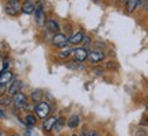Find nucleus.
<instances>
[{"mask_svg": "<svg viewBox=\"0 0 148 136\" xmlns=\"http://www.w3.org/2000/svg\"><path fill=\"white\" fill-rule=\"evenodd\" d=\"M34 110H36V114H37V117H38V118L46 120V118L49 117L52 108H50V104H49V102L42 101V102H40V104H37V106L34 108Z\"/></svg>", "mask_w": 148, "mask_h": 136, "instance_id": "f257e3e1", "label": "nucleus"}, {"mask_svg": "<svg viewBox=\"0 0 148 136\" xmlns=\"http://www.w3.org/2000/svg\"><path fill=\"white\" fill-rule=\"evenodd\" d=\"M52 44H53V46H56V48L63 49V48H67V45L69 44V38H68L67 36L61 34V33H56L54 37L52 38Z\"/></svg>", "mask_w": 148, "mask_h": 136, "instance_id": "f03ea898", "label": "nucleus"}, {"mask_svg": "<svg viewBox=\"0 0 148 136\" xmlns=\"http://www.w3.org/2000/svg\"><path fill=\"white\" fill-rule=\"evenodd\" d=\"M4 8L8 15H16L19 11H22V5L19 3V0H8V3L5 4Z\"/></svg>", "mask_w": 148, "mask_h": 136, "instance_id": "7ed1b4c3", "label": "nucleus"}, {"mask_svg": "<svg viewBox=\"0 0 148 136\" xmlns=\"http://www.w3.org/2000/svg\"><path fill=\"white\" fill-rule=\"evenodd\" d=\"M14 106L16 109L27 108V97L23 93H18L16 95H14Z\"/></svg>", "mask_w": 148, "mask_h": 136, "instance_id": "20e7f679", "label": "nucleus"}, {"mask_svg": "<svg viewBox=\"0 0 148 136\" xmlns=\"http://www.w3.org/2000/svg\"><path fill=\"white\" fill-rule=\"evenodd\" d=\"M105 59V53H103L102 50H98V49H94L88 52V60H90V63L92 64H98L101 61H103Z\"/></svg>", "mask_w": 148, "mask_h": 136, "instance_id": "39448f33", "label": "nucleus"}, {"mask_svg": "<svg viewBox=\"0 0 148 136\" xmlns=\"http://www.w3.org/2000/svg\"><path fill=\"white\" fill-rule=\"evenodd\" d=\"M73 57H75V60H76L77 63H82L86 59H88V52L83 46L82 48H75L73 49Z\"/></svg>", "mask_w": 148, "mask_h": 136, "instance_id": "423d86ee", "label": "nucleus"}, {"mask_svg": "<svg viewBox=\"0 0 148 136\" xmlns=\"http://www.w3.org/2000/svg\"><path fill=\"white\" fill-rule=\"evenodd\" d=\"M57 118L56 116H49V117L44 120V124H42V129L45 132H50L54 129V125H56V122H57Z\"/></svg>", "mask_w": 148, "mask_h": 136, "instance_id": "0eeeda50", "label": "nucleus"}, {"mask_svg": "<svg viewBox=\"0 0 148 136\" xmlns=\"http://www.w3.org/2000/svg\"><path fill=\"white\" fill-rule=\"evenodd\" d=\"M22 86H23V83L21 80H14L11 83V86H8V89H7V93H8V95L14 97V95H16L18 93H21Z\"/></svg>", "mask_w": 148, "mask_h": 136, "instance_id": "6e6552de", "label": "nucleus"}, {"mask_svg": "<svg viewBox=\"0 0 148 136\" xmlns=\"http://www.w3.org/2000/svg\"><path fill=\"white\" fill-rule=\"evenodd\" d=\"M34 15H36V21L38 25H44L45 23V11H44V4L42 3L36 8Z\"/></svg>", "mask_w": 148, "mask_h": 136, "instance_id": "1a4fd4ad", "label": "nucleus"}, {"mask_svg": "<svg viewBox=\"0 0 148 136\" xmlns=\"http://www.w3.org/2000/svg\"><path fill=\"white\" fill-rule=\"evenodd\" d=\"M83 40H84V34L82 32H77L73 36L69 37V44L71 45H79L80 42H83Z\"/></svg>", "mask_w": 148, "mask_h": 136, "instance_id": "9d476101", "label": "nucleus"}, {"mask_svg": "<svg viewBox=\"0 0 148 136\" xmlns=\"http://www.w3.org/2000/svg\"><path fill=\"white\" fill-rule=\"evenodd\" d=\"M36 8H37V7L33 4L30 0H26V1L23 3V5H22V12L27 14V15H30V14L36 12Z\"/></svg>", "mask_w": 148, "mask_h": 136, "instance_id": "9b49d317", "label": "nucleus"}, {"mask_svg": "<svg viewBox=\"0 0 148 136\" xmlns=\"http://www.w3.org/2000/svg\"><path fill=\"white\" fill-rule=\"evenodd\" d=\"M68 127L71 128V129H75V128L79 127V124H80V117H79V114H72L71 117L68 118Z\"/></svg>", "mask_w": 148, "mask_h": 136, "instance_id": "f8f14e48", "label": "nucleus"}, {"mask_svg": "<svg viewBox=\"0 0 148 136\" xmlns=\"http://www.w3.org/2000/svg\"><path fill=\"white\" fill-rule=\"evenodd\" d=\"M12 79V72L10 71H1L0 72V86H5Z\"/></svg>", "mask_w": 148, "mask_h": 136, "instance_id": "ddd939ff", "label": "nucleus"}, {"mask_svg": "<svg viewBox=\"0 0 148 136\" xmlns=\"http://www.w3.org/2000/svg\"><path fill=\"white\" fill-rule=\"evenodd\" d=\"M139 5H140V0H126V4H125L126 12L132 14Z\"/></svg>", "mask_w": 148, "mask_h": 136, "instance_id": "4468645a", "label": "nucleus"}, {"mask_svg": "<svg viewBox=\"0 0 148 136\" xmlns=\"http://www.w3.org/2000/svg\"><path fill=\"white\" fill-rule=\"evenodd\" d=\"M45 26L49 32L54 33V34H56V32H58V29H60L57 21H54V19H48V21L45 22Z\"/></svg>", "mask_w": 148, "mask_h": 136, "instance_id": "2eb2a0df", "label": "nucleus"}, {"mask_svg": "<svg viewBox=\"0 0 148 136\" xmlns=\"http://www.w3.org/2000/svg\"><path fill=\"white\" fill-rule=\"evenodd\" d=\"M32 101L33 102H37V104H40L42 102V97H44V91L42 90H34L32 91Z\"/></svg>", "mask_w": 148, "mask_h": 136, "instance_id": "dca6fc26", "label": "nucleus"}, {"mask_svg": "<svg viewBox=\"0 0 148 136\" xmlns=\"http://www.w3.org/2000/svg\"><path fill=\"white\" fill-rule=\"evenodd\" d=\"M71 54H73V49H71V48H63V49L58 52V57L60 59H68Z\"/></svg>", "mask_w": 148, "mask_h": 136, "instance_id": "f3484780", "label": "nucleus"}, {"mask_svg": "<svg viewBox=\"0 0 148 136\" xmlns=\"http://www.w3.org/2000/svg\"><path fill=\"white\" fill-rule=\"evenodd\" d=\"M64 124H65V118L64 117H58L57 118V122H56V125H54V131L58 132V131H61L64 127Z\"/></svg>", "mask_w": 148, "mask_h": 136, "instance_id": "a211bd4d", "label": "nucleus"}, {"mask_svg": "<svg viewBox=\"0 0 148 136\" xmlns=\"http://www.w3.org/2000/svg\"><path fill=\"white\" fill-rule=\"evenodd\" d=\"M26 124H29L30 127L36 125L37 124V117L34 116V114H27L26 116Z\"/></svg>", "mask_w": 148, "mask_h": 136, "instance_id": "6ab92c4d", "label": "nucleus"}, {"mask_svg": "<svg viewBox=\"0 0 148 136\" xmlns=\"http://www.w3.org/2000/svg\"><path fill=\"white\" fill-rule=\"evenodd\" d=\"M0 104H1V105H11V104H14L12 97H7V98H1V100H0Z\"/></svg>", "mask_w": 148, "mask_h": 136, "instance_id": "aec40b11", "label": "nucleus"}, {"mask_svg": "<svg viewBox=\"0 0 148 136\" xmlns=\"http://www.w3.org/2000/svg\"><path fill=\"white\" fill-rule=\"evenodd\" d=\"M91 46V38L90 37H84V40H83V48L87 49V48H90Z\"/></svg>", "mask_w": 148, "mask_h": 136, "instance_id": "412c9836", "label": "nucleus"}, {"mask_svg": "<svg viewBox=\"0 0 148 136\" xmlns=\"http://www.w3.org/2000/svg\"><path fill=\"white\" fill-rule=\"evenodd\" d=\"M88 136H101V135H99L97 131H90L88 132Z\"/></svg>", "mask_w": 148, "mask_h": 136, "instance_id": "4be33fe9", "label": "nucleus"}, {"mask_svg": "<svg viewBox=\"0 0 148 136\" xmlns=\"http://www.w3.org/2000/svg\"><path fill=\"white\" fill-rule=\"evenodd\" d=\"M79 136H88V133H87V131H86V128H83L82 129V132H80V135Z\"/></svg>", "mask_w": 148, "mask_h": 136, "instance_id": "5701e85b", "label": "nucleus"}, {"mask_svg": "<svg viewBox=\"0 0 148 136\" xmlns=\"http://www.w3.org/2000/svg\"><path fill=\"white\" fill-rule=\"evenodd\" d=\"M4 91H7V87H5V86H0V94H3Z\"/></svg>", "mask_w": 148, "mask_h": 136, "instance_id": "b1692460", "label": "nucleus"}, {"mask_svg": "<svg viewBox=\"0 0 148 136\" xmlns=\"http://www.w3.org/2000/svg\"><path fill=\"white\" fill-rule=\"evenodd\" d=\"M0 118H5V114L1 112V109H0Z\"/></svg>", "mask_w": 148, "mask_h": 136, "instance_id": "393cba45", "label": "nucleus"}, {"mask_svg": "<svg viewBox=\"0 0 148 136\" xmlns=\"http://www.w3.org/2000/svg\"><path fill=\"white\" fill-rule=\"evenodd\" d=\"M71 136H77V135H75V133H72V135Z\"/></svg>", "mask_w": 148, "mask_h": 136, "instance_id": "a878e982", "label": "nucleus"}, {"mask_svg": "<svg viewBox=\"0 0 148 136\" xmlns=\"http://www.w3.org/2000/svg\"><path fill=\"white\" fill-rule=\"evenodd\" d=\"M94 1H99V0H94Z\"/></svg>", "mask_w": 148, "mask_h": 136, "instance_id": "bb28decb", "label": "nucleus"}, {"mask_svg": "<svg viewBox=\"0 0 148 136\" xmlns=\"http://www.w3.org/2000/svg\"><path fill=\"white\" fill-rule=\"evenodd\" d=\"M14 136H19V135H14Z\"/></svg>", "mask_w": 148, "mask_h": 136, "instance_id": "cd10ccee", "label": "nucleus"}]
</instances>
